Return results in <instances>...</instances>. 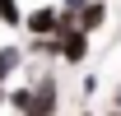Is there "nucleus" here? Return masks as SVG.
Returning <instances> with one entry per match:
<instances>
[{
    "label": "nucleus",
    "instance_id": "obj_4",
    "mask_svg": "<svg viewBox=\"0 0 121 116\" xmlns=\"http://www.w3.org/2000/svg\"><path fill=\"white\" fill-rule=\"evenodd\" d=\"M23 60H28V56H23V46H0V88L23 70Z\"/></svg>",
    "mask_w": 121,
    "mask_h": 116
},
{
    "label": "nucleus",
    "instance_id": "obj_3",
    "mask_svg": "<svg viewBox=\"0 0 121 116\" xmlns=\"http://www.w3.org/2000/svg\"><path fill=\"white\" fill-rule=\"evenodd\" d=\"M23 28H28L33 37H56V5H37V9H28V14H23Z\"/></svg>",
    "mask_w": 121,
    "mask_h": 116
},
{
    "label": "nucleus",
    "instance_id": "obj_1",
    "mask_svg": "<svg viewBox=\"0 0 121 116\" xmlns=\"http://www.w3.org/2000/svg\"><path fill=\"white\" fill-rule=\"evenodd\" d=\"M60 107V84H56V74H37L28 84V98H23V112L19 116H56Z\"/></svg>",
    "mask_w": 121,
    "mask_h": 116
},
{
    "label": "nucleus",
    "instance_id": "obj_7",
    "mask_svg": "<svg viewBox=\"0 0 121 116\" xmlns=\"http://www.w3.org/2000/svg\"><path fill=\"white\" fill-rule=\"evenodd\" d=\"M84 5H89V0H60V9H70V14H79Z\"/></svg>",
    "mask_w": 121,
    "mask_h": 116
},
{
    "label": "nucleus",
    "instance_id": "obj_8",
    "mask_svg": "<svg viewBox=\"0 0 121 116\" xmlns=\"http://www.w3.org/2000/svg\"><path fill=\"white\" fill-rule=\"evenodd\" d=\"M0 107H5V88H0Z\"/></svg>",
    "mask_w": 121,
    "mask_h": 116
},
{
    "label": "nucleus",
    "instance_id": "obj_2",
    "mask_svg": "<svg viewBox=\"0 0 121 116\" xmlns=\"http://www.w3.org/2000/svg\"><path fill=\"white\" fill-rule=\"evenodd\" d=\"M56 56L60 60H65V65H75V70H79V65H84V60H89V33H65V37H56Z\"/></svg>",
    "mask_w": 121,
    "mask_h": 116
},
{
    "label": "nucleus",
    "instance_id": "obj_6",
    "mask_svg": "<svg viewBox=\"0 0 121 116\" xmlns=\"http://www.w3.org/2000/svg\"><path fill=\"white\" fill-rule=\"evenodd\" d=\"M0 28H23V5L19 0H0Z\"/></svg>",
    "mask_w": 121,
    "mask_h": 116
},
{
    "label": "nucleus",
    "instance_id": "obj_5",
    "mask_svg": "<svg viewBox=\"0 0 121 116\" xmlns=\"http://www.w3.org/2000/svg\"><path fill=\"white\" fill-rule=\"evenodd\" d=\"M103 23H107V0H89L79 9V33H98Z\"/></svg>",
    "mask_w": 121,
    "mask_h": 116
}]
</instances>
